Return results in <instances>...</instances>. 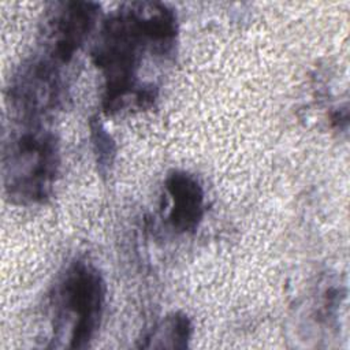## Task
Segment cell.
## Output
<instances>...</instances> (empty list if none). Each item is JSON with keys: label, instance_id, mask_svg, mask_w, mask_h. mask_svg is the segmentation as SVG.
I'll return each instance as SVG.
<instances>
[{"label": "cell", "instance_id": "52a82bcc", "mask_svg": "<svg viewBox=\"0 0 350 350\" xmlns=\"http://www.w3.org/2000/svg\"><path fill=\"white\" fill-rule=\"evenodd\" d=\"M191 336V324L186 314L174 313L159 323L152 332L145 338L150 343L145 347H154L159 340H163L160 347H186Z\"/></svg>", "mask_w": 350, "mask_h": 350}, {"label": "cell", "instance_id": "ba28073f", "mask_svg": "<svg viewBox=\"0 0 350 350\" xmlns=\"http://www.w3.org/2000/svg\"><path fill=\"white\" fill-rule=\"evenodd\" d=\"M92 138H93L94 150L98 156L97 163H100V165L108 167L112 161V156H113V152H115L113 150V142L111 141L109 135L103 129V126H100V124L92 126Z\"/></svg>", "mask_w": 350, "mask_h": 350}, {"label": "cell", "instance_id": "3957f363", "mask_svg": "<svg viewBox=\"0 0 350 350\" xmlns=\"http://www.w3.org/2000/svg\"><path fill=\"white\" fill-rule=\"evenodd\" d=\"M55 339H67L68 349H86L103 314L105 284L100 272L83 260L72 261L51 295Z\"/></svg>", "mask_w": 350, "mask_h": 350}, {"label": "cell", "instance_id": "5b68a950", "mask_svg": "<svg viewBox=\"0 0 350 350\" xmlns=\"http://www.w3.org/2000/svg\"><path fill=\"white\" fill-rule=\"evenodd\" d=\"M98 14V5L90 1H62L48 10L44 27V51L55 64L68 63L86 41Z\"/></svg>", "mask_w": 350, "mask_h": 350}, {"label": "cell", "instance_id": "8992f818", "mask_svg": "<svg viewBox=\"0 0 350 350\" xmlns=\"http://www.w3.org/2000/svg\"><path fill=\"white\" fill-rule=\"evenodd\" d=\"M170 198L168 223L174 231L185 234L194 231L205 211V194L198 179L186 171H172L164 182Z\"/></svg>", "mask_w": 350, "mask_h": 350}, {"label": "cell", "instance_id": "277c9868", "mask_svg": "<svg viewBox=\"0 0 350 350\" xmlns=\"http://www.w3.org/2000/svg\"><path fill=\"white\" fill-rule=\"evenodd\" d=\"M56 66L46 57H36L11 77L7 103L22 124H40L38 120L60 107L63 82Z\"/></svg>", "mask_w": 350, "mask_h": 350}, {"label": "cell", "instance_id": "6da1fadb", "mask_svg": "<svg viewBox=\"0 0 350 350\" xmlns=\"http://www.w3.org/2000/svg\"><path fill=\"white\" fill-rule=\"evenodd\" d=\"M176 38V16L159 3H129L103 23L92 51L94 64L105 78L103 109L112 115L129 98L146 108L156 98L153 85L138 83V68L145 52L167 57Z\"/></svg>", "mask_w": 350, "mask_h": 350}, {"label": "cell", "instance_id": "7a4b0ae2", "mask_svg": "<svg viewBox=\"0 0 350 350\" xmlns=\"http://www.w3.org/2000/svg\"><path fill=\"white\" fill-rule=\"evenodd\" d=\"M59 168L55 135L40 124H25L3 146V187L16 205L44 202L52 193Z\"/></svg>", "mask_w": 350, "mask_h": 350}]
</instances>
